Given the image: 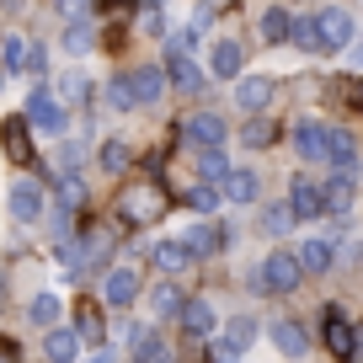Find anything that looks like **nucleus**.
Returning a JSON list of instances; mask_svg holds the SVG:
<instances>
[{"instance_id":"1","label":"nucleus","mask_w":363,"mask_h":363,"mask_svg":"<svg viewBox=\"0 0 363 363\" xmlns=\"http://www.w3.org/2000/svg\"><path fill=\"white\" fill-rule=\"evenodd\" d=\"M166 214V193L160 187H123L118 193V219L123 225H155Z\"/></svg>"},{"instance_id":"2","label":"nucleus","mask_w":363,"mask_h":363,"mask_svg":"<svg viewBox=\"0 0 363 363\" xmlns=\"http://www.w3.org/2000/svg\"><path fill=\"white\" fill-rule=\"evenodd\" d=\"M27 123H33L38 134H65V128H69V107H65V96H54L48 86H38L33 96H27Z\"/></svg>"},{"instance_id":"3","label":"nucleus","mask_w":363,"mask_h":363,"mask_svg":"<svg viewBox=\"0 0 363 363\" xmlns=\"http://www.w3.org/2000/svg\"><path fill=\"white\" fill-rule=\"evenodd\" d=\"M262 267H267V284H272V294H294V289L310 278V272H305V262H299V246H294V251H289V246H272Z\"/></svg>"},{"instance_id":"4","label":"nucleus","mask_w":363,"mask_h":363,"mask_svg":"<svg viewBox=\"0 0 363 363\" xmlns=\"http://www.w3.org/2000/svg\"><path fill=\"white\" fill-rule=\"evenodd\" d=\"M320 342H326V352H337V358H358V326H352L337 305H326V315H320Z\"/></svg>"},{"instance_id":"5","label":"nucleus","mask_w":363,"mask_h":363,"mask_svg":"<svg viewBox=\"0 0 363 363\" xmlns=\"http://www.w3.org/2000/svg\"><path fill=\"white\" fill-rule=\"evenodd\" d=\"M166 75H171V86H177L182 96H198V91H203V80H214V75H208V69L198 65L193 54H187V48L166 54Z\"/></svg>"},{"instance_id":"6","label":"nucleus","mask_w":363,"mask_h":363,"mask_svg":"<svg viewBox=\"0 0 363 363\" xmlns=\"http://www.w3.org/2000/svg\"><path fill=\"white\" fill-rule=\"evenodd\" d=\"M177 326H182V337H187V342H214L219 315H214V305H208V299H187V305H182V315H177Z\"/></svg>"},{"instance_id":"7","label":"nucleus","mask_w":363,"mask_h":363,"mask_svg":"<svg viewBox=\"0 0 363 363\" xmlns=\"http://www.w3.org/2000/svg\"><path fill=\"white\" fill-rule=\"evenodd\" d=\"M6 203H11V219H22V225H38L43 219V187H38L33 177H16L11 182V193H6Z\"/></svg>"},{"instance_id":"8","label":"nucleus","mask_w":363,"mask_h":363,"mask_svg":"<svg viewBox=\"0 0 363 363\" xmlns=\"http://www.w3.org/2000/svg\"><path fill=\"white\" fill-rule=\"evenodd\" d=\"M315 27H320V54H337L352 43V11H342V6H326L315 16Z\"/></svg>"},{"instance_id":"9","label":"nucleus","mask_w":363,"mask_h":363,"mask_svg":"<svg viewBox=\"0 0 363 363\" xmlns=\"http://www.w3.org/2000/svg\"><path fill=\"white\" fill-rule=\"evenodd\" d=\"M257 320H251V315H235V320H230V326H225V337H214V358H246V352H251V342H257Z\"/></svg>"},{"instance_id":"10","label":"nucleus","mask_w":363,"mask_h":363,"mask_svg":"<svg viewBox=\"0 0 363 363\" xmlns=\"http://www.w3.org/2000/svg\"><path fill=\"white\" fill-rule=\"evenodd\" d=\"M289 208H294V219H320L326 214V187L310 177H294L289 182Z\"/></svg>"},{"instance_id":"11","label":"nucleus","mask_w":363,"mask_h":363,"mask_svg":"<svg viewBox=\"0 0 363 363\" xmlns=\"http://www.w3.org/2000/svg\"><path fill=\"white\" fill-rule=\"evenodd\" d=\"M326 145H331V123H320V118H305L294 128V155L299 160H326Z\"/></svg>"},{"instance_id":"12","label":"nucleus","mask_w":363,"mask_h":363,"mask_svg":"<svg viewBox=\"0 0 363 363\" xmlns=\"http://www.w3.org/2000/svg\"><path fill=\"white\" fill-rule=\"evenodd\" d=\"M272 96H278V80H272V75H246V80H235V107H240V113H262Z\"/></svg>"},{"instance_id":"13","label":"nucleus","mask_w":363,"mask_h":363,"mask_svg":"<svg viewBox=\"0 0 363 363\" xmlns=\"http://www.w3.org/2000/svg\"><path fill=\"white\" fill-rule=\"evenodd\" d=\"M102 299H107L113 310H128V305L139 299V272H134V267H113V272L102 278Z\"/></svg>"},{"instance_id":"14","label":"nucleus","mask_w":363,"mask_h":363,"mask_svg":"<svg viewBox=\"0 0 363 363\" xmlns=\"http://www.w3.org/2000/svg\"><path fill=\"white\" fill-rule=\"evenodd\" d=\"M128 80H134L139 107H155L160 96H166V86H171V75H166L160 65H139V69H128Z\"/></svg>"},{"instance_id":"15","label":"nucleus","mask_w":363,"mask_h":363,"mask_svg":"<svg viewBox=\"0 0 363 363\" xmlns=\"http://www.w3.org/2000/svg\"><path fill=\"white\" fill-rule=\"evenodd\" d=\"M150 262H155L166 278H177V272H187L198 257H193V246H187V240H160V246H150Z\"/></svg>"},{"instance_id":"16","label":"nucleus","mask_w":363,"mask_h":363,"mask_svg":"<svg viewBox=\"0 0 363 363\" xmlns=\"http://www.w3.org/2000/svg\"><path fill=\"white\" fill-rule=\"evenodd\" d=\"M267 331H272V347L289 352V358H305V352H310V337H305V326H299L294 315H278Z\"/></svg>"},{"instance_id":"17","label":"nucleus","mask_w":363,"mask_h":363,"mask_svg":"<svg viewBox=\"0 0 363 363\" xmlns=\"http://www.w3.org/2000/svg\"><path fill=\"white\" fill-rule=\"evenodd\" d=\"M219 187H225V203H257V198H262L257 171H246V166H230V177L219 182Z\"/></svg>"},{"instance_id":"18","label":"nucleus","mask_w":363,"mask_h":363,"mask_svg":"<svg viewBox=\"0 0 363 363\" xmlns=\"http://www.w3.org/2000/svg\"><path fill=\"white\" fill-rule=\"evenodd\" d=\"M182 240L193 246V257H214V251H225L230 230H225V225H214V219H203V225H193V230H187Z\"/></svg>"},{"instance_id":"19","label":"nucleus","mask_w":363,"mask_h":363,"mask_svg":"<svg viewBox=\"0 0 363 363\" xmlns=\"http://www.w3.org/2000/svg\"><path fill=\"white\" fill-rule=\"evenodd\" d=\"M54 198H59V208H65V214H80V208H86V177H80V171H59V182H54Z\"/></svg>"},{"instance_id":"20","label":"nucleus","mask_w":363,"mask_h":363,"mask_svg":"<svg viewBox=\"0 0 363 363\" xmlns=\"http://www.w3.org/2000/svg\"><path fill=\"white\" fill-rule=\"evenodd\" d=\"M225 134H230V128H225L219 113H193V118H187V139H193L198 150H203V145H225Z\"/></svg>"},{"instance_id":"21","label":"nucleus","mask_w":363,"mask_h":363,"mask_svg":"<svg viewBox=\"0 0 363 363\" xmlns=\"http://www.w3.org/2000/svg\"><path fill=\"white\" fill-rule=\"evenodd\" d=\"M326 166L331 171H358V139L347 128H331V145H326Z\"/></svg>"},{"instance_id":"22","label":"nucleus","mask_w":363,"mask_h":363,"mask_svg":"<svg viewBox=\"0 0 363 363\" xmlns=\"http://www.w3.org/2000/svg\"><path fill=\"white\" fill-rule=\"evenodd\" d=\"M208 75H214V80H235L240 75V43L219 38V43L208 48Z\"/></svg>"},{"instance_id":"23","label":"nucleus","mask_w":363,"mask_h":363,"mask_svg":"<svg viewBox=\"0 0 363 363\" xmlns=\"http://www.w3.org/2000/svg\"><path fill=\"white\" fill-rule=\"evenodd\" d=\"M6 150H11V160L16 166H33V139H27V113L22 118H6Z\"/></svg>"},{"instance_id":"24","label":"nucleus","mask_w":363,"mask_h":363,"mask_svg":"<svg viewBox=\"0 0 363 363\" xmlns=\"http://www.w3.org/2000/svg\"><path fill=\"white\" fill-rule=\"evenodd\" d=\"M128 352H134V358H171L166 337L150 331V326H128Z\"/></svg>"},{"instance_id":"25","label":"nucleus","mask_w":363,"mask_h":363,"mask_svg":"<svg viewBox=\"0 0 363 363\" xmlns=\"http://www.w3.org/2000/svg\"><path fill=\"white\" fill-rule=\"evenodd\" d=\"M257 27H262V43H289V38H294V16H289L284 6H267Z\"/></svg>"},{"instance_id":"26","label":"nucleus","mask_w":363,"mask_h":363,"mask_svg":"<svg viewBox=\"0 0 363 363\" xmlns=\"http://www.w3.org/2000/svg\"><path fill=\"white\" fill-rule=\"evenodd\" d=\"M182 305H187V294H182L177 284H155V289H150V310H155L160 320H177Z\"/></svg>"},{"instance_id":"27","label":"nucleus","mask_w":363,"mask_h":363,"mask_svg":"<svg viewBox=\"0 0 363 363\" xmlns=\"http://www.w3.org/2000/svg\"><path fill=\"white\" fill-rule=\"evenodd\" d=\"M299 262H305V272H331V262H337V251H331V240L310 235V240H299Z\"/></svg>"},{"instance_id":"28","label":"nucleus","mask_w":363,"mask_h":363,"mask_svg":"<svg viewBox=\"0 0 363 363\" xmlns=\"http://www.w3.org/2000/svg\"><path fill=\"white\" fill-rule=\"evenodd\" d=\"M182 203L198 208V214H214V208H225V187H219V182H198V187H187Z\"/></svg>"},{"instance_id":"29","label":"nucleus","mask_w":363,"mask_h":363,"mask_svg":"<svg viewBox=\"0 0 363 363\" xmlns=\"http://www.w3.org/2000/svg\"><path fill=\"white\" fill-rule=\"evenodd\" d=\"M352 208V171H337L326 182V214H347Z\"/></svg>"},{"instance_id":"30","label":"nucleus","mask_w":363,"mask_h":363,"mask_svg":"<svg viewBox=\"0 0 363 363\" xmlns=\"http://www.w3.org/2000/svg\"><path fill=\"white\" fill-rule=\"evenodd\" d=\"M80 342H86L80 331H65V326H54V331L43 337V352H48V358H80Z\"/></svg>"},{"instance_id":"31","label":"nucleus","mask_w":363,"mask_h":363,"mask_svg":"<svg viewBox=\"0 0 363 363\" xmlns=\"http://www.w3.org/2000/svg\"><path fill=\"white\" fill-rule=\"evenodd\" d=\"M198 177H203V182H225L230 177V155L219 145H203V150H198Z\"/></svg>"},{"instance_id":"32","label":"nucleus","mask_w":363,"mask_h":363,"mask_svg":"<svg viewBox=\"0 0 363 363\" xmlns=\"http://www.w3.org/2000/svg\"><path fill=\"white\" fill-rule=\"evenodd\" d=\"M96 160H102V171H128V160H134V150H128V139H102V150H96Z\"/></svg>"},{"instance_id":"33","label":"nucleus","mask_w":363,"mask_h":363,"mask_svg":"<svg viewBox=\"0 0 363 363\" xmlns=\"http://www.w3.org/2000/svg\"><path fill=\"white\" fill-rule=\"evenodd\" d=\"M27 59H33V48H27V38H6V43H0V65H6V75H22L27 69Z\"/></svg>"},{"instance_id":"34","label":"nucleus","mask_w":363,"mask_h":363,"mask_svg":"<svg viewBox=\"0 0 363 363\" xmlns=\"http://www.w3.org/2000/svg\"><path fill=\"white\" fill-rule=\"evenodd\" d=\"M102 96H107V107H113V113H128V107H139V96H134V80H128V75H113Z\"/></svg>"},{"instance_id":"35","label":"nucleus","mask_w":363,"mask_h":363,"mask_svg":"<svg viewBox=\"0 0 363 363\" xmlns=\"http://www.w3.org/2000/svg\"><path fill=\"white\" fill-rule=\"evenodd\" d=\"M262 230H267V235H289V230H294V208H289V198L262 208Z\"/></svg>"},{"instance_id":"36","label":"nucleus","mask_w":363,"mask_h":363,"mask_svg":"<svg viewBox=\"0 0 363 363\" xmlns=\"http://www.w3.org/2000/svg\"><path fill=\"white\" fill-rule=\"evenodd\" d=\"M75 331L86 342H102V310L91 305V299H80V310H75Z\"/></svg>"},{"instance_id":"37","label":"nucleus","mask_w":363,"mask_h":363,"mask_svg":"<svg viewBox=\"0 0 363 363\" xmlns=\"http://www.w3.org/2000/svg\"><path fill=\"white\" fill-rule=\"evenodd\" d=\"M27 320H33V326H59V294H38L33 305H27Z\"/></svg>"},{"instance_id":"38","label":"nucleus","mask_w":363,"mask_h":363,"mask_svg":"<svg viewBox=\"0 0 363 363\" xmlns=\"http://www.w3.org/2000/svg\"><path fill=\"white\" fill-rule=\"evenodd\" d=\"M65 48H69V54H91V48H96L91 22H69V27H65Z\"/></svg>"},{"instance_id":"39","label":"nucleus","mask_w":363,"mask_h":363,"mask_svg":"<svg viewBox=\"0 0 363 363\" xmlns=\"http://www.w3.org/2000/svg\"><path fill=\"white\" fill-rule=\"evenodd\" d=\"M294 43L310 48V54H320V27H315V16H294Z\"/></svg>"},{"instance_id":"40","label":"nucleus","mask_w":363,"mask_h":363,"mask_svg":"<svg viewBox=\"0 0 363 363\" xmlns=\"http://www.w3.org/2000/svg\"><path fill=\"white\" fill-rule=\"evenodd\" d=\"M59 96H65V102H86V96H91L86 75H65V86H59Z\"/></svg>"},{"instance_id":"41","label":"nucleus","mask_w":363,"mask_h":363,"mask_svg":"<svg viewBox=\"0 0 363 363\" xmlns=\"http://www.w3.org/2000/svg\"><path fill=\"white\" fill-rule=\"evenodd\" d=\"M86 11H91V0H59V16H65V22H86Z\"/></svg>"},{"instance_id":"42","label":"nucleus","mask_w":363,"mask_h":363,"mask_svg":"<svg viewBox=\"0 0 363 363\" xmlns=\"http://www.w3.org/2000/svg\"><path fill=\"white\" fill-rule=\"evenodd\" d=\"M240 139H246V145H272V123H262V118H257V123H246V134H240Z\"/></svg>"},{"instance_id":"43","label":"nucleus","mask_w":363,"mask_h":363,"mask_svg":"<svg viewBox=\"0 0 363 363\" xmlns=\"http://www.w3.org/2000/svg\"><path fill=\"white\" fill-rule=\"evenodd\" d=\"M246 289H251V294H272V284H267V267H262V262L246 272Z\"/></svg>"},{"instance_id":"44","label":"nucleus","mask_w":363,"mask_h":363,"mask_svg":"<svg viewBox=\"0 0 363 363\" xmlns=\"http://www.w3.org/2000/svg\"><path fill=\"white\" fill-rule=\"evenodd\" d=\"M139 27H145V33H160V6H145V16H139ZM166 38V33H160Z\"/></svg>"},{"instance_id":"45","label":"nucleus","mask_w":363,"mask_h":363,"mask_svg":"<svg viewBox=\"0 0 363 363\" xmlns=\"http://www.w3.org/2000/svg\"><path fill=\"white\" fill-rule=\"evenodd\" d=\"M27 69H33V75H43V69H48V54H43V48H33V59H27Z\"/></svg>"},{"instance_id":"46","label":"nucleus","mask_w":363,"mask_h":363,"mask_svg":"<svg viewBox=\"0 0 363 363\" xmlns=\"http://www.w3.org/2000/svg\"><path fill=\"white\" fill-rule=\"evenodd\" d=\"M358 358H363V326H358Z\"/></svg>"},{"instance_id":"47","label":"nucleus","mask_w":363,"mask_h":363,"mask_svg":"<svg viewBox=\"0 0 363 363\" xmlns=\"http://www.w3.org/2000/svg\"><path fill=\"white\" fill-rule=\"evenodd\" d=\"M0 299H6V272H0Z\"/></svg>"},{"instance_id":"48","label":"nucleus","mask_w":363,"mask_h":363,"mask_svg":"<svg viewBox=\"0 0 363 363\" xmlns=\"http://www.w3.org/2000/svg\"><path fill=\"white\" fill-rule=\"evenodd\" d=\"M0 86H6V65H0Z\"/></svg>"},{"instance_id":"49","label":"nucleus","mask_w":363,"mask_h":363,"mask_svg":"<svg viewBox=\"0 0 363 363\" xmlns=\"http://www.w3.org/2000/svg\"><path fill=\"white\" fill-rule=\"evenodd\" d=\"M358 65H363V43H358Z\"/></svg>"},{"instance_id":"50","label":"nucleus","mask_w":363,"mask_h":363,"mask_svg":"<svg viewBox=\"0 0 363 363\" xmlns=\"http://www.w3.org/2000/svg\"><path fill=\"white\" fill-rule=\"evenodd\" d=\"M358 96H363V86H358Z\"/></svg>"}]
</instances>
